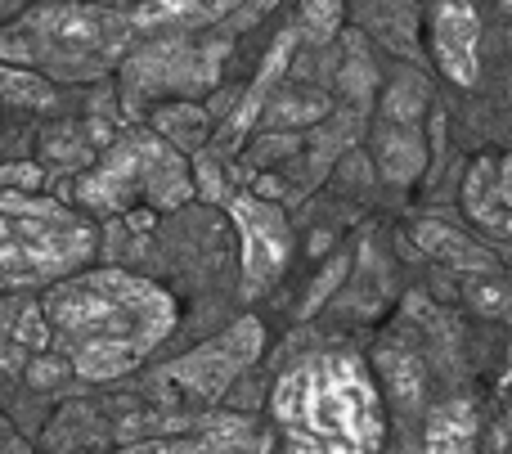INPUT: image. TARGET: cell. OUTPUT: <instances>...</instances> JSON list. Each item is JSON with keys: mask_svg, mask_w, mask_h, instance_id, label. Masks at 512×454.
<instances>
[{"mask_svg": "<svg viewBox=\"0 0 512 454\" xmlns=\"http://www.w3.org/2000/svg\"><path fill=\"white\" fill-rule=\"evenodd\" d=\"M54 351L72 360L77 378L113 383L144 365L153 347L176 329V302L167 288L126 270H77L45 297Z\"/></svg>", "mask_w": 512, "mask_h": 454, "instance_id": "6da1fadb", "label": "cell"}, {"mask_svg": "<svg viewBox=\"0 0 512 454\" xmlns=\"http://www.w3.org/2000/svg\"><path fill=\"white\" fill-rule=\"evenodd\" d=\"M283 441L297 450H378L382 401L351 351H324L279 378L270 396Z\"/></svg>", "mask_w": 512, "mask_h": 454, "instance_id": "7a4b0ae2", "label": "cell"}, {"mask_svg": "<svg viewBox=\"0 0 512 454\" xmlns=\"http://www.w3.org/2000/svg\"><path fill=\"white\" fill-rule=\"evenodd\" d=\"M135 27V14L95 0H45L5 27L0 54L5 63H27L63 81H95L126 63Z\"/></svg>", "mask_w": 512, "mask_h": 454, "instance_id": "3957f363", "label": "cell"}, {"mask_svg": "<svg viewBox=\"0 0 512 454\" xmlns=\"http://www.w3.org/2000/svg\"><path fill=\"white\" fill-rule=\"evenodd\" d=\"M95 257V230L72 207L36 198V189H9L0 198V266L5 288L59 284Z\"/></svg>", "mask_w": 512, "mask_h": 454, "instance_id": "277c9868", "label": "cell"}, {"mask_svg": "<svg viewBox=\"0 0 512 454\" xmlns=\"http://www.w3.org/2000/svg\"><path fill=\"white\" fill-rule=\"evenodd\" d=\"M198 185L189 180L185 153L167 144L158 131H131L108 144L104 162L77 180V198L99 212H126L135 203H149L158 212L189 203Z\"/></svg>", "mask_w": 512, "mask_h": 454, "instance_id": "5b68a950", "label": "cell"}, {"mask_svg": "<svg viewBox=\"0 0 512 454\" xmlns=\"http://www.w3.org/2000/svg\"><path fill=\"white\" fill-rule=\"evenodd\" d=\"M261 347H265L261 320L243 315V320L230 324L216 342H207V347L180 356L176 365H167L153 383H158V392H171L176 401H216V396L230 392L243 369L256 365Z\"/></svg>", "mask_w": 512, "mask_h": 454, "instance_id": "8992f818", "label": "cell"}, {"mask_svg": "<svg viewBox=\"0 0 512 454\" xmlns=\"http://www.w3.org/2000/svg\"><path fill=\"white\" fill-rule=\"evenodd\" d=\"M230 221L243 239V297L270 293L283 279L292 261V225L274 203H265L261 194H230Z\"/></svg>", "mask_w": 512, "mask_h": 454, "instance_id": "52a82bcc", "label": "cell"}, {"mask_svg": "<svg viewBox=\"0 0 512 454\" xmlns=\"http://www.w3.org/2000/svg\"><path fill=\"white\" fill-rule=\"evenodd\" d=\"M216 59L212 45L194 41H158L144 50L126 54L122 77H126V108H135V99L149 95H198L216 81Z\"/></svg>", "mask_w": 512, "mask_h": 454, "instance_id": "ba28073f", "label": "cell"}, {"mask_svg": "<svg viewBox=\"0 0 512 454\" xmlns=\"http://www.w3.org/2000/svg\"><path fill=\"white\" fill-rule=\"evenodd\" d=\"M432 54L454 86L481 77V14L472 0H441L432 14Z\"/></svg>", "mask_w": 512, "mask_h": 454, "instance_id": "9c48e42d", "label": "cell"}, {"mask_svg": "<svg viewBox=\"0 0 512 454\" xmlns=\"http://www.w3.org/2000/svg\"><path fill=\"white\" fill-rule=\"evenodd\" d=\"M153 131H158L167 144H176L180 153H198L207 144V135H212V113L189 104V99L162 104L158 113H153Z\"/></svg>", "mask_w": 512, "mask_h": 454, "instance_id": "30bf717a", "label": "cell"}, {"mask_svg": "<svg viewBox=\"0 0 512 454\" xmlns=\"http://www.w3.org/2000/svg\"><path fill=\"white\" fill-rule=\"evenodd\" d=\"M477 441V410L468 401L436 405L427 414V450H468Z\"/></svg>", "mask_w": 512, "mask_h": 454, "instance_id": "8fae6325", "label": "cell"}, {"mask_svg": "<svg viewBox=\"0 0 512 454\" xmlns=\"http://www.w3.org/2000/svg\"><path fill=\"white\" fill-rule=\"evenodd\" d=\"M5 99L18 108H54L59 95L45 77H36V68H23V63H5Z\"/></svg>", "mask_w": 512, "mask_h": 454, "instance_id": "7c38bea8", "label": "cell"}, {"mask_svg": "<svg viewBox=\"0 0 512 454\" xmlns=\"http://www.w3.org/2000/svg\"><path fill=\"white\" fill-rule=\"evenodd\" d=\"M207 23L212 18V0H135V23L158 27V23Z\"/></svg>", "mask_w": 512, "mask_h": 454, "instance_id": "4fadbf2b", "label": "cell"}, {"mask_svg": "<svg viewBox=\"0 0 512 454\" xmlns=\"http://www.w3.org/2000/svg\"><path fill=\"white\" fill-rule=\"evenodd\" d=\"M346 0H301V32L310 41H333Z\"/></svg>", "mask_w": 512, "mask_h": 454, "instance_id": "5bb4252c", "label": "cell"}, {"mask_svg": "<svg viewBox=\"0 0 512 454\" xmlns=\"http://www.w3.org/2000/svg\"><path fill=\"white\" fill-rule=\"evenodd\" d=\"M72 374H77V369H72L68 356H41V351H36V360L27 365V383L32 387H59V383H68Z\"/></svg>", "mask_w": 512, "mask_h": 454, "instance_id": "9a60e30c", "label": "cell"}, {"mask_svg": "<svg viewBox=\"0 0 512 454\" xmlns=\"http://www.w3.org/2000/svg\"><path fill=\"white\" fill-rule=\"evenodd\" d=\"M342 270H346V257H337L333 266H328V275H319L315 279V288H310V297H306V306H301V315H310V311H319V297H328L337 288V279H342Z\"/></svg>", "mask_w": 512, "mask_h": 454, "instance_id": "2e32d148", "label": "cell"}, {"mask_svg": "<svg viewBox=\"0 0 512 454\" xmlns=\"http://www.w3.org/2000/svg\"><path fill=\"white\" fill-rule=\"evenodd\" d=\"M45 171L36 167V162H9L5 167V185L9 189H41Z\"/></svg>", "mask_w": 512, "mask_h": 454, "instance_id": "e0dca14e", "label": "cell"}, {"mask_svg": "<svg viewBox=\"0 0 512 454\" xmlns=\"http://www.w3.org/2000/svg\"><path fill=\"white\" fill-rule=\"evenodd\" d=\"M198 171H203V185H198V194L203 198H221L225 185H221V171H216L212 158H198Z\"/></svg>", "mask_w": 512, "mask_h": 454, "instance_id": "ac0fdd59", "label": "cell"}, {"mask_svg": "<svg viewBox=\"0 0 512 454\" xmlns=\"http://www.w3.org/2000/svg\"><path fill=\"white\" fill-rule=\"evenodd\" d=\"M504 5H508V9H512V0H504Z\"/></svg>", "mask_w": 512, "mask_h": 454, "instance_id": "d6986e66", "label": "cell"}]
</instances>
